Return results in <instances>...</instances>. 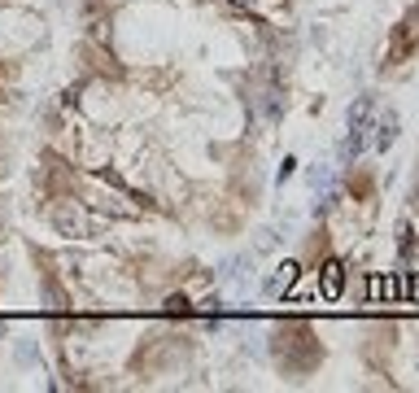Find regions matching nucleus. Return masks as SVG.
<instances>
[{"label": "nucleus", "instance_id": "obj_4", "mask_svg": "<svg viewBox=\"0 0 419 393\" xmlns=\"http://www.w3.org/2000/svg\"><path fill=\"white\" fill-rule=\"evenodd\" d=\"M340 284H345V262H340V258H328V262H323V297H328V302L340 297Z\"/></svg>", "mask_w": 419, "mask_h": 393}, {"label": "nucleus", "instance_id": "obj_5", "mask_svg": "<svg viewBox=\"0 0 419 393\" xmlns=\"http://www.w3.org/2000/svg\"><path fill=\"white\" fill-rule=\"evenodd\" d=\"M293 280H297V262H284V267L267 280V293H284V288H293Z\"/></svg>", "mask_w": 419, "mask_h": 393}, {"label": "nucleus", "instance_id": "obj_2", "mask_svg": "<svg viewBox=\"0 0 419 393\" xmlns=\"http://www.w3.org/2000/svg\"><path fill=\"white\" fill-rule=\"evenodd\" d=\"M419 48V0L411 5V13L393 26V35H389V48H384V66H402L411 52Z\"/></svg>", "mask_w": 419, "mask_h": 393}, {"label": "nucleus", "instance_id": "obj_6", "mask_svg": "<svg viewBox=\"0 0 419 393\" xmlns=\"http://www.w3.org/2000/svg\"><path fill=\"white\" fill-rule=\"evenodd\" d=\"M393 140H398V114H384V118H380V127H376V149L384 153Z\"/></svg>", "mask_w": 419, "mask_h": 393}, {"label": "nucleus", "instance_id": "obj_9", "mask_svg": "<svg viewBox=\"0 0 419 393\" xmlns=\"http://www.w3.org/2000/svg\"><path fill=\"white\" fill-rule=\"evenodd\" d=\"M293 171H297V157H284V162H280V171H275V183L293 179Z\"/></svg>", "mask_w": 419, "mask_h": 393}, {"label": "nucleus", "instance_id": "obj_8", "mask_svg": "<svg viewBox=\"0 0 419 393\" xmlns=\"http://www.w3.org/2000/svg\"><path fill=\"white\" fill-rule=\"evenodd\" d=\"M166 314H193V306H188V297H183V293H175V297H166Z\"/></svg>", "mask_w": 419, "mask_h": 393}, {"label": "nucleus", "instance_id": "obj_7", "mask_svg": "<svg viewBox=\"0 0 419 393\" xmlns=\"http://www.w3.org/2000/svg\"><path fill=\"white\" fill-rule=\"evenodd\" d=\"M57 227L70 232V236H79V232H84V215H79V210H70V205H62V210H57Z\"/></svg>", "mask_w": 419, "mask_h": 393}, {"label": "nucleus", "instance_id": "obj_1", "mask_svg": "<svg viewBox=\"0 0 419 393\" xmlns=\"http://www.w3.org/2000/svg\"><path fill=\"white\" fill-rule=\"evenodd\" d=\"M275 363L284 367V372H310L314 363H319V341H314L310 324L293 319V324H284L275 328Z\"/></svg>", "mask_w": 419, "mask_h": 393}, {"label": "nucleus", "instance_id": "obj_3", "mask_svg": "<svg viewBox=\"0 0 419 393\" xmlns=\"http://www.w3.org/2000/svg\"><path fill=\"white\" fill-rule=\"evenodd\" d=\"M372 110H376V96H358V101L350 105V136H354V140H362V131H367V118H372Z\"/></svg>", "mask_w": 419, "mask_h": 393}, {"label": "nucleus", "instance_id": "obj_10", "mask_svg": "<svg viewBox=\"0 0 419 393\" xmlns=\"http://www.w3.org/2000/svg\"><path fill=\"white\" fill-rule=\"evenodd\" d=\"M411 293H415V297H419V280H415V284H411Z\"/></svg>", "mask_w": 419, "mask_h": 393}]
</instances>
